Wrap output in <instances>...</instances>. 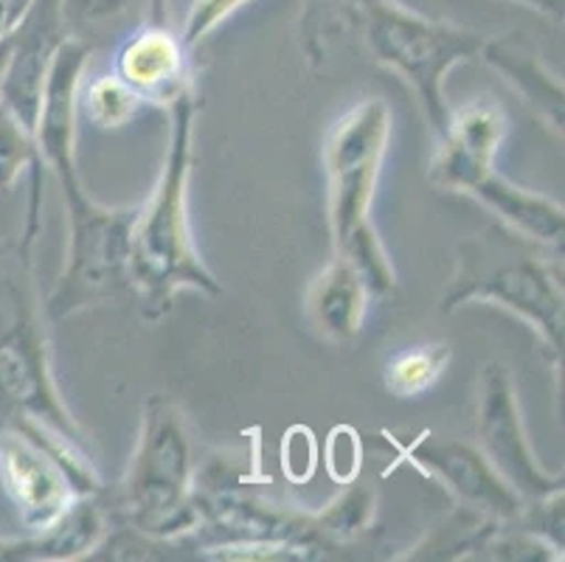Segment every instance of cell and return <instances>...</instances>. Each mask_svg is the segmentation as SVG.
<instances>
[{
  "label": "cell",
  "mask_w": 565,
  "mask_h": 562,
  "mask_svg": "<svg viewBox=\"0 0 565 562\" xmlns=\"http://www.w3.org/2000/svg\"><path fill=\"white\" fill-rule=\"evenodd\" d=\"M198 91L181 93L169 113V138L156 189L132 220L130 282L143 301L150 321L167 316L174 296L183 290L220 296L223 285L205 265L194 245L189 223V180L194 163V121Z\"/></svg>",
  "instance_id": "cell-1"
},
{
  "label": "cell",
  "mask_w": 565,
  "mask_h": 562,
  "mask_svg": "<svg viewBox=\"0 0 565 562\" xmlns=\"http://www.w3.org/2000/svg\"><path fill=\"white\" fill-rule=\"evenodd\" d=\"M546 251L501 223L465 236L456 247L454 273L439 298V309L448 316L467 304L507 309L537 335L557 374L563 371L565 332L563 265L548 259Z\"/></svg>",
  "instance_id": "cell-2"
},
{
  "label": "cell",
  "mask_w": 565,
  "mask_h": 562,
  "mask_svg": "<svg viewBox=\"0 0 565 562\" xmlns=\"http://www.w3.org/2000/svg\"><path fill=\"white\" fill-rule=\"evenodd\" d=\"M392 141V107L363 99L332 121L323 138L332 251L361 273L372 298L397 290V271L372 223L380 169Z\"/></svg>",
  "instance_id": "cell-3"
},
{
  "label": "cell",
  "mask_w": 565,
  "mask_h": 562,
  "mask_svg": "<svg viewBox=\"0 0 565 562\" xmlns=\"http://www.w3.org/2000/svg\"><path fill=\"white\" fill-rule=\"evenodd\" d=\"M347 14L369 56L408 85L439 138L450 118L445 79L461 62L479 60L484 38L465 25L425 18L399 0H347Z\"/></svg>",
  "instance_id": "cell-4"
},
{
  "label": "cell",
  "mask_w": 565,
  "mask_h": 562,
  "mask_svg": "<svg viewBox=\"0 0 565 562\" xmlns=\"http://www.w3.org/2000/svg\"><path fill=\"white\" fill-rule=\"evenodd\" d=\"M194 467L198 450L186 414L167 394H152L143 402L138 439L121 481L127 523L172 543L198 534Z\"/></svg>",
  "instance_id": "cell-5"
},
{
  "label": "cell",
  "mask_w": 565,
  "mask_h": 562,
  "mask_svg": "<svg viewBox=\"0 0 565 562\" xmlns=\"http://www.w3.org/2000/svg\"><path fill=\"white\" fill-rule=\"evenodd\" d=\"M68 209L65 265L45 298L51 324L130 290V234L138 205H102L85 192L79 174L56 180Z\"/></svg>",
  "instance_id": "cell-6"
},
{
  "label": "cell",
  "mask_w": 565,
  "mask_h": 562,
  "mask_svg": "<svg viewBox=\"0 0 565 562\" xmlns=\"http://www.w3.org/2000/svg\"><path fill=\"white\" fill-rule=\"evenodd\" d=\"M476 447L523 501L563 489V470H548L534 453L515 378L498 360L481 365L476 383Z\"/></svg>",
  "instance_id": "cell-7"
},
{
  "label": "cell",
  "mask_w": 565,
  "mask_h": 562,
  "mask_svg": "<svg viewBox=\"0 0 565 562\" xmlns=\"http://www.w3.org/2000/svg\"><path fill=\"white\" fill-rule=\"evenodd\" d=\"M0 400L20 414V420L43 422L87 445L85 427L71 414L56 385L43 318L29 301H18L12 324L0 335Z\"/></svg>",
  "instance_id": "cell-8"
},
{
  "label": "cell",
  "mask_w": 565,
  "mask_h": 562,
  "mask_svg": "<svg viewBox=\"0 0 565 562\" xmlns=\"http://www.w3.org/2000/svg\"><path fill=\"white\" fill-rule=\"evenodd\" d=\"M397 450L411 467L448 489L461 507L490 515L498 523H515L521 515L523 498L498 476L476 442L425 433L414 445Z\"/></svg>",
  "instance_id": "cell-9"
},
{
  "label": "cell",
  "mask_w": 565,
  "mask_h": 562,
  "mask_svg": "<svg viewBox=\"0 0 565 562\" xmlns=\"http://www.w3.org/2000/svg\"><path fill=\"white\" fill-rule=\"evenodd\" d=\"M510 132V116L492 96H476L461 107H450L448 127L436 138L428 163L434 189L448 194H470L490 172Z\"/></svg>",
  "instance_id": "cell-10"
},
{
  "label": "cell",
  "mask_w": 565,
  "mask_h": 562,
  "mask_svg": "<svg viewBox=\"0 0 565 562\" xmlns=\"http://www.w3.org/2000/svg\"><path fill=\"white\" fill-rule=\"evenodd\" d=\"M0 487L12 498L25 532L51 526L79 498L56 458L23 427L0 431Z\"/></svg>",
  "instance_id": "cell-11"
},
{
  "label": "cell",
  "mask_w": 565,
  "mask_h": 562,
  "mask_svg": "<svg viewBox=\"0 0 565 562\" xmlns=\"http://www.w3.org/2000/svg\"><path fill=\"white\" fill-rule=\"evenodd\" d=\"M71 38L63 20L60 0H34L20 29L12 34L7 76L0 82V105L7 107L25 130L34 136L45 82L56 49Z\"/></svg>",
  "instance_id": "cell-12"
},
{
  "label": "cell",
  "mask_w": 565,
  "mask_h": 562,
  "mask_svg": "<svg viewBox=\"0 0 565 562\" xmlns=\"http://www.w3.org/2000/svg\"><path fill=\"white\" fill-rule=\"evenodd\" d=\"M192 54L183 43L181 31L169 23L147 20L118 43L113 54V74L125 82L143 105L167 110L181 93L194 87Z\"/></svg>",
  "instance_id": "cell-13"
},
{
  "label": "cell",
  "mask_w": 565,
  "mask_h": 562,
  "mask_svg": "<svg viewBox=\"0 0 565 562\" xmlns=\"http://www.w3.org/2000/svg\"><path fill=\"white\" fill-rule=\"evenodd\" d=\"M479 60L487 68L495 71L512 91L523 99V105L546 124L548 130L563 136L565 118V87L557 71H552L532 40L521 34L484 40Z\"/></svg>",
  "instance_id": "cell-14"
},
{
  "label": "cell",
  "mask_w": 565,
  "mask_h": 562,
  "mask_svg": "<svg viewBox=\"0 0 565 562\" xmlns=\"http://www.w3.org/2000/svg\"><path fill=\"white\" fill-rule=\"evenodd\" d=\"M110 529L96 495H79L60 518L20 540L0 538V562H71L87 560Z\"/></svg>",
  "instance_id": "cell-15"
},
{
  "label": "cell",
  "mask_w": 565,
  "mask_h": 562,
  "mask_svg": "<svg viewBox=\"0 0 565 562\" xmlns=\"http://www.w3.org/2000/svg\"><path fill=\"white\" fill-rule=\"evenodd\" d=\"M369 301L372 293L361 273L343 256L332 254V259L316 273L307 287V321L327 343H352L363 332Z\"/></svg>",
  "instance_id": "cell-16"
},
{
  "label": "cell",
  "mask_w": 565,
  "mask_h": 562,
  "mask_svg": "<svg viewBox=\"0 0 565 562\" xmlns=\"http://www.w3.org/2000/svg\"><path fill=\"white\" fill-rule=\"evenodd\" d=\"M467 198L479 200L484 209L495 214L498 223L507 225L515 234L526 236L529 242H537V245L548 247V251L563 247L565 209L563 203H557L548 194L518 185L515 180L503 178L495 169Z\"/></svg>",
  "instance_id": "cell-17"
},
{
  "label": "cell",
  "mask_w": 565,
  "mask_h": 562,
  "mask_svg": "<svg viewBox=\"0 0 565 562\" xmlns=\"http://www.w3.org/2000/svg\"><path fill=\"white\" fill-rule=\"evenodd\" d=\"M498 520L481 515L470 507L456 503L450 515L425 534L414 549L405 551L399 560H479L481 549L498 529Z\"/></svg>",
  "instance_id": "cell-18"
},
{
  "label": "cell",
  "mask_w": 565,
  "mask_h": 562,
  "mask_svg": "<svg viewBox=\"0 0 565 562\" xmlns=\"http://www.w3.org/2000/svg\"><path fill=\"white\" fill-rule=\"evenodd\" d=\"M341 487V492L327 507L312 512V526H316L318 538L327 543V549L358 540L372 529L374 518H377L380 492L372 481L358 476Z\"/></svg>",
  "instance_id": "cell-19"
},
{
  "label": "cell",
  "mask_w": 565,
  "mask_h": 562,
  "mask_svg": "<svg viewBox=\"0 0 565 562\" xmlns=\"http://www.w3.org/2000/svg\"><path fill=\"white\" fill-rule=\"evenodd\" d=\"M450 343H419L394 352L383 365V385L385 391L397 400H416V396L428 394L448 371Z\"/></svg>",
  "instance_id": "cell-20"
},
{
  "label": "cell",
  "mask_w": 565,
  "mask_h": 562,
  "mask_svg": "<svg viewBox=\"0 0 565 562\" xmlns=\"http://www.w3.org/2000/svg\"><path fill=\"white\" fill-rule=\"evenodd\" d=\"M23 172H32V198L29 214L43 211V163H40L38 144L23 124L0 105V194L12 192Z\"/></svg>",
  "instance_id": "cell-21"
},
{
  "label": "cell",
  "mask_w": 565,
  "mask_h": 562,
  "mask_svg": "<svg viewBox=\"0 0 565 562\" xmlns=\"http://www.w3.org/2000/svg\"><path fill=\"white\" fill-rule=\"evenodd\" d=\"M76 107L99 130H118V127H127L147 105L110 71V74L82 79Z\"/></svg>",
  "instance_id": "cell-22"
},
{
  "label": "cell",
  "mask_w": 565,
  "mask_h": 562,
  "mask_svg": "<svg viewBox=\"0 0 565 562\" xmlns=\"http://www.w3.org/2000/svg\"><path fill=\"white\" fill-rule=\"evenodd\" d=\"M248 3L254 0H192L181 25L183 43L189 45V51H198L225 20L234 18Z\"/></svg>",
  "instance_id": "cell-23"
},
{
  "label": "cell",
  "mask_w": 565,
  "mask_h": 562,
  "mask_svg": "<svg viewBox=\"0 0 565 562\" xmlns=\"http://www.w3.org/2000/svg\"><path fill=\"white\" fill-rule=\"evenodd\" d=\"M71 38L85 40V31L116 23L130 12L132 0H60Z\"/></svg>",
  "instance_id": "cell-24"
},
{
  "label": "cell",
  "mask_w": 565,
  "mask_h": 562,
  "mask_svg": "<svg viewBox=\"0 0 565 562\" xmlns=\"http://www.w3.org/2000/svg\"><path fill=\"white\" fill-rule=\"evenodd\" d=\"M361 436L349 425L332 427L330 439H327V453H323L327 473H330L332 481L347 484L361 476Z\"/></svg>",
  "instance_id": "cell-25"
},
{
  "label": "cell",
  "mask_w": 565,
  "mask_h": 562,
  "mask_svg": "<svg viewBox=\"0 0 565 562\" xmlns=\"http://www.w3.org/2000/svg\"><path fill=\"white\" fill-rule=\"evenodd\" d=\"M316 436L307 427H292L281 442V467L290 481H307L316 473Z\"/></svg>",
  "instance_id": "cell-26"
},
{
  "label": "cell",
  "mask_w": 565,
  "mask_h": 562,
  "mask_svg": "<svg viewBox=\"0 0 565 562\" xmlns=\"http://www.w3.org/2000/svg\"><path fill=\"white\" fill-rule=\"evenodd\" d=\"M34 0H0V40L12 38L25 14L32 12Z\"/></svg>",
  "instance_id": "cell-27"
},
{
  "label": "cell",
  "mask_w": 565,
  "mask_h": 562,
  "mask_svg": "<svg viewBox=\"0 0 565 562\" xmlns=\"http://www.w3.org/2000/svg\"><path fill=\"white\" fill-rule=\"evenodd\" d=\"M512 3H521V7L534 9V12L546 14V18H559V14H563L565 0H512Z\"/></svg>",
  "instance_id": "cell-28"
},
{
  "label": "cell",
  "mask_w": 565,
  "mask_h": 562,
  "mask_svg": "<svg viewBox=\"0 0 565 562\" xmlns=\"http://www.w3.org/2000/svg\"><path fill=\"white\" fill-rule=\"evenodd\" d=\"M167 3H169V0H150V20H152V23H167Z\"/></svg>",
  "instance_id": "cell-29"
},
{
  "label": "cell",
  "mask_w": 565,
  "mask_h": 562,
  "mask_svg": "<svg viewBox=\"0 0 565 562\" xmlns=\"http://www.w3.org/2000/svg\"><path fill=\"white\" fill-rule=\"evenodd\" d=\"M9 54H12V38L0 40V82H3V76H7Z\"/></svg>",
  "instance_id": "cell-30"
},
{
  "label": "cell",
  "mask_w": 565,
  "mask_h": 562,
  "mask_svg": "<svg viewBox=\"0 0 565 562\" xmlns=\"http://www.w3.org/2000/svg\"><path fill=\"white\" fill-rule=\"evenodd\" d=\"M7 251H9V245H7V242H0V256L7 254Z\"/></svg>",
  "instance_id": "cell-31"
}]
</instances>
